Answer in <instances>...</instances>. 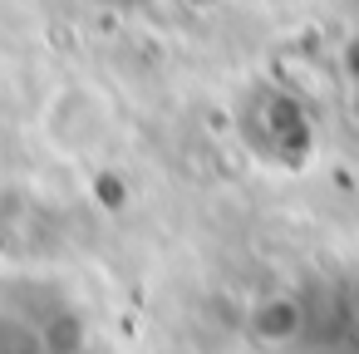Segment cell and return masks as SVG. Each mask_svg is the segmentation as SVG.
<instances>
[{
    "label": "cell",
    "mask_w": 359,
    "mask_h": 354,
    "mask_svg": "<svg viewBox=\"0 0 359 354\" xmlns=\"http://www.w3.org/2000/svg\"><path fill=\"white\" fill-rule=\"evenodd\" d=\"M300 329H305V310H300V300L290 290L256 295L251 310H246V334L261 349H285V344L300 339Z\"/></svg>",
    "instance_id": "cell-1"
}]
</instances>
